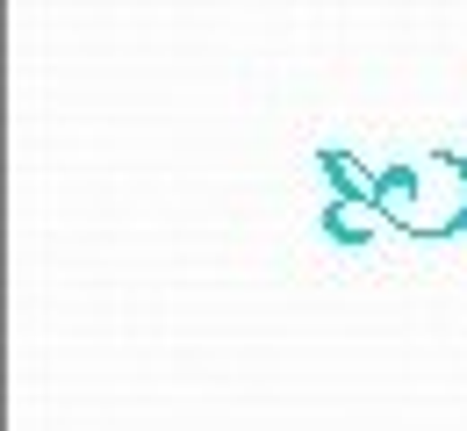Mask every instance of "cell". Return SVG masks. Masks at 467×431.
<instances>
[{"instance_id": "1", "label": "cell", "mask_w": 467, "mask_h": 431, "mask_svg": "<svg viewBox=\"0 0 467 431\" xmlns=\"http://www.w3.org/2000/svg\"><path fill=\"white\" fill-rule=\"evenodd\" d=\"M374 201H381V223H396L410 238H453L467 231V166L453 151L410 159L374 180Z\"/></svg>"}]
</instances>
